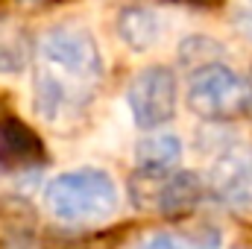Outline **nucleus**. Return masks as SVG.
<instances>
[{"instance_id": "39448f33", "label": "nucleus", "mask_w": 252, "mask_h": 249, "mask_svg": "<svg viewBox=\"0 0 252 249\" xmlns=\"http://www.w3.org/2000/svg\"><path fill=\"white\" fill-rule=\"evenodd\" d=\"M208 190L226 205L235 208L252 205V153L247 150L220 153L208 173Z\"/></svg>"}, {"instance_id": "0eeeda50", "label": "nucleus", "mask_w": 252, "mask_h": 249, "mask_svg": "<svg viewBox=\"0 0 252 249\" xmlns=\"http://www.w3.org/2000/svg\"><path fill=\"white\" fill-rule=\"evenodd\" d=\"M182 156H185L182 138L173 135V132L156 129V132L144 135L135 144V167H138L141 176H164V173H173L182 164Z\"/></svg>"}, {"instance_id": "1a4fd4ad", "label": "nucleus", "mask_w": 252, "mask_h": 249, "mask_svg": "<svg viewBox=\"0 0 252 249\" xmlns=\"http://www.w3.org/2000/svg\"><path fill=\"white\" fill-rule=\"evenodd\" d=\"M220 244L223 238L217 229H202L193 238L173 235V232H153V235H144L132 249H220Z\"/></svg>"}, {"instance_id": "f03ea898", "label": "nucleus", "mask_w": 252, "mask_h": 249, "mask_svg": "<svg viewBox=\"0 0 252 249\" xmlns=\"http://www.w3.org/2000/svg\"><path fill=\"white\" fill-rule=\"evenodd\" d=\"M44 208L53 220L67 226L106 223L121 208V185L103 167H73L56 173L44 185Z\"/></svg>"}, {"instance_id": "7ed1b4c3", "label": "nucleus", "mask_w": 252, "mask_h": 249, "mask_svg": "<svg viewBox=\"0 0 252 249\" xmlns=\"http://www.w3.org/2000/svg\"><path fill=\"white\" fill-rule=\"evenodd\" d=\"M188 109L208 124H229L252 109V85L229 64L211 62L193 70L188 82Z\"/></svg>"}, {"instance_id": "6e6552de", "label": "nucleus", "mask_w": 252, "mask_h": 249, "mask_svg": "<svg viewBox=\"0 0 252 249\" xmlns=\"http://www.w3.org/2000/svg\"><path fill=\"white\" fill-rule=\"evenodd\" d=\"M153 185V196H147V208L161 214H182L199 202V179L193 173H164V176H144Z\"/></svg>"}, {"instance_id": "20e7f679", "label": "nucleus", "mask_w": 252, "mask_h": 249, "mask_svg": "<svg viewBox=\"0 0 252 249\" xmlns=\"http://www.w3.org/2000/svg\"><path fill=\"white\" fill-rule=\"evenodd\" d=\"M176 106H179V82L170 67L150 64L132 76L126 88V109L138 129L144 132L164 129L176 118Z\"/></svg>"}, {"instance_id": "9d476101", "label": "nucleus", "mask_w": 252, "mask_h": 249, "mask_svg": "<svg viewBox=\"0 0 252 249\" xmlns=\"http://www.w3.org/2000/svg\"><path fill=\"white\" fill-rule=\"evenodd\" d=\"M27 62H30V44L24 32L15 24L0 21V76L21 73Z\"/></svg>"}, {"instance_id": "f257e3e1", "label": "nucleus", "mask_w": 252, "mask_h": 249, "mask_svg": "<svg viewBox=\"0 0 252 249\" xmlns=\"http://www.w3.org/2000/svg\"><path fill=\"white\" fill-rule=\"evenodd\" d=\"M106 73L97 35L79 24H56L41 32L32 67V106L47 124L73 118Z\"/></svg>"}, {"instance_id": "423d86ee", "label": "nucleus", "mask_w": 252, "mask_h": 249, "mask_svg": "<svg viewBox=\"0 0 252 249\" xmlns=\"http://www.w3.org/2000/svg\"><path fill=\"white\" fill-rule=\"evenodd\" d=\"M170 18L158 6H129L118 15V35L132 53H147L167 38Z\"/></svg>"}, {"instance_id": "9b49d317", "label": "nucleus", "mask_w": 252, "mask_h": 249, "mask_svg": "<svg viewBox=\"0 0 252 249\" xmlns=\"http://www.w3.org/2000/svg\"><path fill=\"white\" fill-rule=\"evenodd\" d=\"M21 3H41V0H21Z\"/></svg>"}]
</instances>
